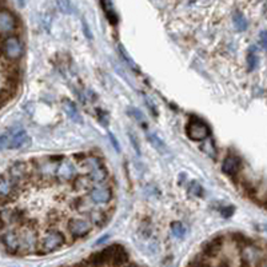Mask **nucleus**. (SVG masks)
<instances>
[{
    "instance_id": "obj_1",
    "label": "nucleus",
    "mask_w": 267,
    "mask_h": 267,
    "mask_svg": "<svg viewBox=\"0 0 267 267\" xmlns=\"http://www.w3.org/2000/svg\"><path fill=\"white\" fill-rule=\"evenodd\" d=\"M30 145V136L23 128H12L0 135V151L19 150Z\"/></svg>"
},
{
    "instance_id": "obj_2",
    "label": "nucleus",
    "mask_w": 267,
    "mask_h": 267,
    "mask_svg": "<svg viewBox=\"0 0 267 267\" xmlns=\"http://www.w3.org/2000/svg\"><path fill=\"white\" fill-rule=\"evenodd\" d=\"M66 245V237L64 234L56 228H49L44 232L43 238L39 242V253L40 254H50L56 250L61 249Z\"/></svg>"
},
{
    "instance_id": "obj_3",
    "label": "nucleus",
    "mask_w": 267,
    "mask_h": 267,
    "mask_svg": "<svg viewBox=\"0 0 267 267\" xmlns=\"http://www.w3.org/2000/svg\"><path fill=\"white\" fill-rule=\"evenodd\" d=\"M79 176V171H78V163L75 162L74 159L64 158L59 164H57L56 174H55V179L59 183H67V182H74L76 178Z\"/></svg>"
},
{
    "instance_id": "obj_4",
    "label": "nucleus",
    "mask_w": 267,
    "mask_h": 267,
    "mask_svg": "<svg viewBox=\"0 0 267 267\" xmlns=\"http://www.w3.org/2000/svg\"><path fill=\"white\" fill-rule=\"evenodd\" d=\"M67 227H68V232H70L71 237L74 239H80V238H84L90 234L92 223L91 220L86 218H71L67 222Z\"/></svg>"
},
{
    "instance_id": "obj_5",
    "label": "nucleus",
    "mask_w": 267,
    "mask_h": 267,
    "mask_svg": "<svg viewBox=\"0 0 267 267\" xmlns=\"http://www.w3.org/2000/svg\"><path fill=\"white\" fill-rule=\"evenodd\" d=\"M19 232V238H20V251L22 253H26V254H30V253H34L39 246H38V238H36V234L34 231V228L26 227L20 228Z\"/></svg>"
},
{
    "instance_id": "obj_6",
    "label": "nucleus",
    "mask_w": 267,
    "mask_h": 267,
    "mask_svg": "<svg viewBox=\"0 0 267 267\" xmlns=\"http://www.w3.org/2000/svg\"><path fill=\"white\" fill-rule=\"evenodd\" d=\"M19 186L15 183V180L9 176L8 172H4L0 175V199L5 202L13 201L18 194Z\"/></svg>"
},
{
    "instance_id": "obj_7",
    "label": "nucleus",
    "mask_w": 267,
    "mask_h": 267,
    "mask_svg": "<svg viewBox=\"0 0 267 267\" xmlns=\"http://www.w3.org/2000/svg\"><path fill=\"white\" fill-rule=\"evenodd\" d=\"M88 198L95 205H107L112 199V190L103 184H94L88 190Z\"/></svg>"
},
{
    "instance_id": "obj_8",
    "label": "nucleus",
    "mask_w": 267,
    "mask_h": 267,
    "mask_svg": "<svg viewBox=\"0 0 267 267\" xmlns=\"http://www.w3.org/2000/svg\"><path fill=\"white\" fill-rule=\"evenodd\" d=\"M3 53L9 60H18L23 55V43L18 36H8L3 42Z\"/></svg>"
},
{
    "instance_id": "obj_9",
    "label": "nucleus",
    "mask_w": 267,
    "mask_h": 267,
    "mask_svg": "<svg viewBox=\"0 0 267 267\" xmlns=\"http://www.w3.org/2000/svg\"><path fill=\"white\" fill-rule=\"evenodd\" d=\"M106 254L108 257L109 266H122L128 262V254L126 249L120 245H112L105 249Z\"/></svg>"
},
{
    "instance_id": "obj_10",
    "label": "nucleus",
    "mask_w": 267,
    "mask_h": 267,
    "mask_svg": "<svg viewBox=\"0 0 267 267\" xmlns=\"http://www.w3.org/2000/svg\"><path fill=\"white\" fill-rule=\"evenodd\" d=\"M187 135L191 140L202 142V140H206L209 138L210 130L201 120H191L187 124Z\"/></svg>"
},
{
    "instance_id": "obj_11",
    "label": "nucleus",
    "mask_w": 267,
    "mask_h": 267,
    "mask_svg": "<svg viewBox=\"0 0 267 267\" xmlns=\"http://www.w3.org/2000/svg\"><path fill=\"white\" fill-rule=\"evenodd\" d=\"M7 172H8L9 176L15 180V183L18 184L19 187H20L22 184H24L27 178L32 174V171L28 170V164L24 162L13 163L12 166L9 167Z\"/></svg>"
},
{
    "instance_id": "obj_12",
    "label": "nucleus",
    "mask_w": 267,
    "mask_h": 267,
    "mask_svg": "<svg viewBox=\"0 0 267 267\" xmlns=\"http://www.w3.org/2000/svg\"><path fill=\"white\" fill-rule=\"evenodd\" d=\"M23 218V213L18 209H3L0 211V223L4 227L22 223Z\"/></svg>"
},
{
    "instance_id": "obj_13",
    "label": "nucleus",
    "mask_w": 267,
    "mask_h": 267,
    "mask_svg": "<svg viewBox=\"0 0 267 267\" xmlns=\"http://www.w3.org/2000/svg\"><path fill=\"white\" fill-rule=\"evenodd\" d=\"M1 242L11 254H16L20 251V238H19V232L15 230H7L3 232L1 235Z\"/></svg>"
},
{
    "instance_id": "obj_14",
    "label": "nucleus",
    "mask_w": 267,
    "mask_h": 267,
    "mask_svg": "<svg viewBox=\"0 0 267 267\" xmlns=\"http://www.w3.org/2000/svg\"><path fill=\"white\" fill-rule=\"evenodd\" d=\"M16 28V19L12 13L0 9V35H8Z\"/></svg>"
},
{
    "instance_id": "obj_15",
    "label": "nucleus",
    "mask_w": 267,
    "mask_h": 267,
    "mask_svg": "<svg viewBox=\"0 0 267 267\" xmlns=\"http://www.w3.org/2000/svg\"><path fill=\"white\" fill-rule=\"evenodd\" d=\"M241 168V160L237 158L235 155H228L227 158L224 159L223 164H222V170L226 175L234 176L237 175Z\"/></svg>"
},
{
    "instance_id": "obj_16",
    "label": "nucleus",
    "mask_w": 267,
    "mask_h": 267,
    "mask_svg": "<svg viewBox=\"0 0 267 267\" xmlns=\"http://www.w3.org/2000/svg\"><path fill=\"white\" fill-rule=\"evenodd\" d=\"M86 176L91 182L92 186L94 184H103L106 183V180L108 179V171H107V168L103 164V166L98 167L95 170L90 171L88 174H86Z\"/></svg>"
},
{
    "instance_id": "obj_17",
    "label": "nucleus",
    "mask_w": 267,
    "mask_h": 267,
    "mask_svg": "<svg viewBox=\"0 0 267 267\" xmlns=\"http://www.w3.org/2000/svg\"><path fill=\"white\" fill-rule=\"evenodd\" d=\"M91 223L97 227H103L108 223L109 218H111V213L105 210H92L91 214Z\"/></svg>"
},
{
    "instance_id": "obj_18",
    "label": "nucleus",
    "mask_w": 267,
    "mask_h": 267,
    "mask_svg": "<svg viewBox=\"0 0 267 267\" xmlns=\"http://www.w3.org/2000/svg\"><path fill=\"white\" fill-rule=\"evenodd\" d=\"M222 247V239L220 238H215L213 241L207 242L205 247H203V253L206 257H215L218 254V251Z\"/></svg>"
},
{
    "instance_id": "obj_19",
    "label": "nucleus",
    "mask_w": 267,
    "mask_h": 267,
    "mask_svg": "<svg viewBox=\"0 0 267 267\" xmlns=\"http://www.w3.org/2000/svg\"><path fill=\"white\" fill-rule=\"evenodd\" d=\"M147 138H149L150 143L155 147V150H158L159 153L162 154V155H167V153H168V149L166 147V145L163 143L162 140L159 139L158 136L155 135V134H150V132H147Z\"/></svg>"
},
{
    "instance_id": "obj_20",
    "label": "nucleus",
    "mask_w": 267,
    "mask_h": 267,
    "mask_svg": "<svg viewBox=\"0 0 267 267\" xmlns=\"http://www.w3.org/2000/svg\"><path fill=\"white\" fill-rule=\"evenodd\" d=\"M232 23H234V27H235L237 31H239V32H243V31L247 30V27H249V23H247L246 18L243 16V13L241 12L234 13V16H232Z\"/></svg>"
},
{
    "instance_id": "obj_21",
    "label": "nucleus",
    "mask_w": 267,
    "mask_h": 267,
    "mask_svg": "<svg viewBox=\"0 0 267 267\" xmlns=\"http://www.w3.org/2000/svg\"><path fill=\"white\" fill-rule=\"evenodd\" d=\"M66 112L74 122H82V118H80L79 112H78V109H76V106H75L72 102H66Z\"/></svg>"
},
{
    "instance_id": "obj_22",
    "label": "nucleus",
    "mask_w": 267,
    "mask_h": 267,
    "mask_svg": "<svg viewBox=\"0 0 267 267\" xmlns=\"http://www.w3.org/2000/svg\"><path fill=\"white\" fill-rule=\"evenodd\" d=\"M259 57L255 53V47H251L249 51V55H247V66H249L250 71H254L257 67H258Z\"/></svg>"
},
{
    "instance_id": "obj_23",
    "label": "nucleus",
    "mask_w": 267,
    "mask_h": 267,
    "mask_svg": "<svg viewBox=\"0 0 267 267\" xmlns=\"http://www.w3.org/2000/svg\"><path fill=\"white\" fill-rule=\"evenodd\" d=\"M171 232H172V235L175 238L182 239L186 235V227L180 222H174V223L171 224Z\"/></svg>"
},
{
    "instance_id": "obj_24",
    "label": "nucleus",
    "mask_w": 267,
    "mask_h": 267,
    "mask_svg": "<svg viewBox=\"0 0 267 267\" xmlns=\"http://www.w3.org/2000/svg\"><path fill=\"white\" fill-rule=\"evenodd\" d=\"M188 195H191V197H202V194H203V188L198 182H191L190 186L187 188Z\"/></svg>"
},
{
    "instance_id": "obj_25",
    "label": "nucleus",
    "mask_w": 267,
    "mask_h": 267,
    "mask_svg": "<svg viewBox=\"0 0 267 267\" xmlns=\"http://www.w3.org/2000/svg\"><path fill=\"white\" fill-rule=\"evenodd\" d=\"M56 4L63 13H72L74 11L70 0H56Z\"/></svg>"
},
{
    "instance_id": "obj_26",
    "label": "nucleus",
    "mask_w": 267,
    "mask_h": 267,
    "mask_svg": "<svg viewBox=\"0 0 267 267\" xmlns=\"http://www.w3.org/2000/svg\"><path fill=\"white\" fill-rule=\"evenodd\" d=\"M202 149H203V151L209 155V157H211V158H215V153H216V150H215V146L214 143L211 142V140H205L203 142V146H202Z\"/></svg>"
},
{
    "instance_id": "obj_27",
    "label": "nucleus",
    "mask_w": 267,
    "mask_h": 267,
    "mask_svg": "<svg viewBox=\"0 0 267 267\" xmlns=\"http://www.w3.org/2000/svg\"><path fill=\"white\" fill-rule=\"evenodd\" d=\"M130 114L134 116V118L138 120V123L139 124H145V116L142 115V112H140L139 109H136V108H131V111H130Z\"/></svg>"
},
{
    "instance_id": "obj_28",
    "label": "nucleus",
    "mask_w": 267,
    "mask_h": 267,
    "mask_svg": "<svg viewBox=\"0 0 267 267\" xmlns=\"http://www.w3.org/2000/svg\"><path fill=\"white\" fill-rule=\"evenodd\" d=\"M259 44L262 46L263 50H266L267 51V31H262V32L259 34Z\"/></svg>"
},
{
    "instance_id": "obj_29",
    "label": "nucleus",
    "mask_w": 267,
    "mask_h": 267,
    "mask_svg": "<svg viewBox=\"0 0 267 267\" xmlns=\"http://www.w3.org/2000/svg\"><path fill=\"white\" fill-rule=\"evenodd\" d=\"M108 136L109 138H111V143H112V146H114L115 147V150H116V151H120V147H119V145H118V140H116V138H115L114 136V134H112V132H109L108 134Z\"/></svg>"
},
{
    "instance_id": "obj_30",
    "label": "nucleus",
    "mask_w": 267,
    "mask_h": 267,
    "mask_svg": "<svg viewBox=\"0 0 267 267\" xmlns=\"http://www.w3.org/2000/svg\"><path fill=\"white\" fill-rule=\"evenodd\" d=\"M130 139H131L132 145H134V147H135V150H136V154H140L139 146H138V140H136L135 135H134V134H130Z\"/></svg>"
},
{
    "instance_id": "obj_31",
    "label": "nucleus",
    "mask_w": 267,
    "mask_h": 267,
    "mask_svg": "<svg viewBox=\"0 0 267 267\" xmlns=\"http://www.w3.org/2000/svg\"><path fill=\"white\" fill-rule=\"evenodd\" d=\"M83 28H84V34H86V36L87 38H90V39H92V35H91V31H90V28L87 27V23L83 20Z\"/></svg>"
},
{
    "instance_id": "obj_32",
    "label": "nucleus",
    "mask_w": 267,
    "mask_h": 267,
    "mask_svg": "<svg viewBox=\"0 0 267 267\" xmlns=\"http://www.w3.org/2000/svg\"><path fill=\"white\" fill-rule=\"evenodd\" d=\"M219 267H228V266H227V263H224V262H223V263H222V265H220V266H219Z\"/></svg>"
},
{
    "instance_id": "obj_33",
    "label": "nucleus",
    "mask_w": 267,
    "mask_h": 267,
    "mask_svg": "<svg viewBox=\"0 0 267 267\" xmlns=\"http://www.w3.org/2000/svg\"><path fill=\"white\" fill-rule=\"evenodd\" d=\"M127 267H139V266H136V265H128Z\"/></svg>"
}]
</instances>
